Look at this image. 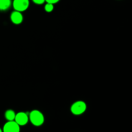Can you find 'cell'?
<instances>
[{
    "label": "cell",
    "instance_id": "7a4b0ae2",
    "mask_svg": "<svg viewBox=\"0 0 132 132\" xmlns=\"http://www.w3.org/2000/svg\"><path fill=\"white\" fill-rule=\"evenodd\" d=\"M87 106L86 104L82 101H76L71 106L70 111L75 116H80L85 112L86 110Z\"/></svg>",
    "mask_w": 132,
    "mask_h": 132
},
{
    "label": "cell",
    "instance_id": "30bf717a",
    "mask_svg": "<svg viewBox=\"0 0 132 132\" xmlns=\"http://www.w3.org/2000/svg\"><path fill=\"white\" fill-rule=\"evenodd\" d=\"M32 1L36 5H42L45 2V0H32Z\"/></svg>",
    "mask_w": 132,
    "mask_h": 132
},
{
    "label": "cell",
    "instance_id": "7c38bea8",
    "mask_svg": "<svg viewBox=\"0 0 132 132\" xmlns=\"http://www.w3.org/2000/svg\"><path fill=\"white\" fill-rule=\"evenodd\" d=\"M0 132H3V130H2V129H1V128H0Z\"/></svg>",
    "mask_w": 132,
    "mask_h": 132
},
{
    "label": "cell",
    "instance_id": "8fae6325",
    "mask_svg": "<svg viewBox=\"0 0 132 132\" xmlns=\"http://www.w3.org/2000/svg\"><path fill=\"white\" fill-rule=\"evenodd\" d=\"M60 0H45L46 3H51V4H55L57 3H58Z\"/></svg>",
    "mask_w": 132,
    "mask_h": 132
},
{
    "label": "cell",
    "instance_id": "52a82bcc",
    "mask_svg": "<svg viewBox=\"0 0 132 132\" xmlns=\"http://www.w3.org/2000/svg\"><path fill=\"white\" fill-rule=\"evenodd\" d=\"M11 5V0H0V10L5 11L8 10Z\"/></svg>",
    "mask_w": 132,
    "mask_h": 132
},
{
    "label": "cell",
    "instance_id": "3957f363",
    "mask_svg": "<svg viewBox=\"0 0 132 132\" xmlns=\"http://www.w3.org/2000/svg\"><path fill=\"white\" fill-rule=\"evenodd\" d=\"M12 5L14 10L22 12L29 7L30 1L29 0H14Z\"/></svg>",
    "mask_w": 132,
    "mask_h": 132
},
{
    "label": "cell",
    "instance_id": "8992f818",
    "mask_svg": "<svg viewBox=\"0 0 132 132\" xmlns=\"http://www.w3.org/2000/svg\"><path fill=\"white\" fill-rule=\"evenodd\" d=\"M10 20L15 24H21L23 20V16L21 12L16 11V10L12 12L10 15Z\"/></svg>",
    "mask_w": 132,
    "mask_h": 132
},
{
    "label": "cell",
    "instance_id": "5b68a950",
    "mask_svg": "<svg viewBox=\"0 0 132 132\" xmlns=\"http://www.w3.org/2000/svg\"><path fill=\"white\" fill-rule=\"evenodd\" d=\"M28 121H29L28 116L25 112H20L15 114L14 121L20 126H23L27 125L28 122Z\"/></svg>",
    "mask_w": 132,
    "mask_h": 132
},
{
    "label": "cell",
    "instance_id": "9c48e42d",
    "mask_svg": "<svg viewBox=\"0 0 132 132\" xmlns=\"http://www.w3.org/2000/svg\"><path fill=\"white\" fill-rule=\"evenodd\" d=\"M54 5L51 3H46V5H45V10L46 12H51L54 10Z\"/></svg>",
    "mask_w": 132,
    "mask_h": 132
},
{
    "label": "cell",
    "instance_id": "6da1fadb",
    "mask_svg": "<svg viewBox=\"0 0 132 132\" xmlns=\"http://www.w3.org/2000/svg\"><path fill=\"white\" fill-rule=\"evenodd\" d=\"M29 121L35 126H41L45 122V117L40 111L34 110L28 116Z\"/></svg>",
    "mask_w": 132,
    "mask_h": 132
},
{
    "label": "cell",
    "instance_id": "277c9868",
    "mask_svg": "<svg viewBox=\"0 0 132 132\" xmlns=\"http://www.w3.org/2000/svg\"><path fill=\"white\" fill-rule=\"evenodd\" d=\"M3 132H20V126L14 121H7L4 125Z\"/></svg>",
    "mask_w": 132,
    "mask_h": 132
},
{
    "label": "cell",
    "instance_id": "ba28073f",
    "mask_svg": "<svg viewBox=\"0 0 132 132\" xmlns=\"http://www.w3.org/2000/svg\"><path fill=\"white\" fill-rule=\"evenodd\" d=\"M15 114L16 113H15V112L14 110H6L5 112V117L8 121H14Z\"/></svg>",
    "mask_w": 132,
    "mask_h": 132
}]
</instances>
